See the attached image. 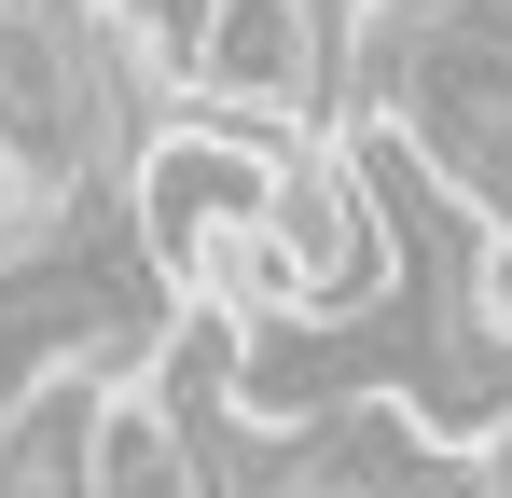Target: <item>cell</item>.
<instances>
[{
  "mask_svg": "<svg viewBox=\"0 0 512 498\" xmlns=\"http://www.w3.org/2000/svg\"><path fill=\"white\" fill-rule=\"evenodd\" d=\"M180 97H208V111H250V125H291V111H319V14H305V0H208Z\"/></svg>",
  "mask_w": 512,
  "mask_h": 498,
  "instance_id": "cell-1",
  "label": "cell"
},
{
  "mask_svg": "<svg viewBox=\"0 0 512 498\" xmlns=\"http://www.w3.org/2000/svg\"><path fill=\"white\" fill-rule=\"evenodd\" d=\"M0 14H14V0H0Z\"/></svg>",
  "mask_w": 512,
  "mask_h": 498,
  "instance_id": "cell-2",
  "label": "cell"
}]
</instances>
